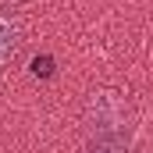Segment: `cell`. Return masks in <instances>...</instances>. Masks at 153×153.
<instances>
[{
  "label": "cell",
  "instance_id": "cell-2",
  "mask_svg": "<svg viewBox=\"0 0 153 153\" xmlns=\"http://www.w3.org/2000/svg\"><path fill=\"white\" fill-rule=\"evenodd\" d=\"M85 153H128V146L117 135H96L85 143Z\"/></svg>",
  "mask_w": 153,
  "mask_h": 153
},
{
  "label": "cell",
  "instance_id": "cell-1",
  "mask_svg": "<svg viewBox=\"0 0 153 153\" xmlns=\"http://www.w3.org/2000/svg\"><path fill=\"white\" fill-rule=\"evenodd\" d=\"M14 46H18V29L7 18H0V64H7L14 57Z\"/></svg>",
  "mask_w": 153,
  "mask_h": 153
}]
</instances>
